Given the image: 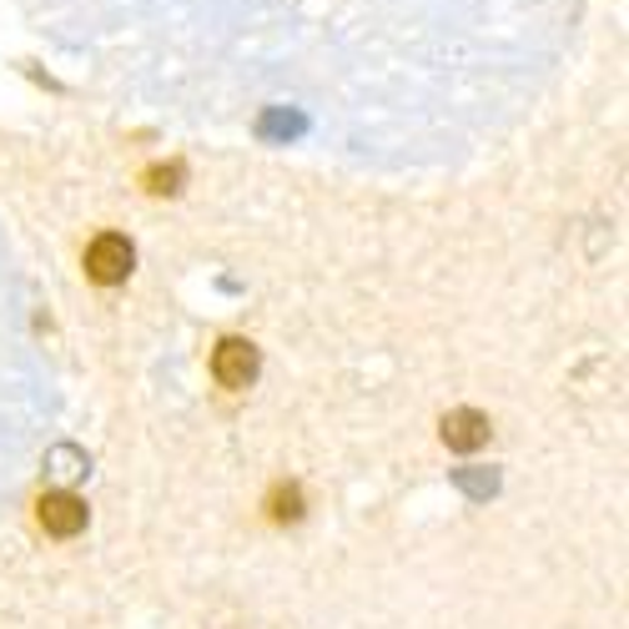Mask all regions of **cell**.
<instances>
[{
    "label": "cell",
    "instance_id": "cell-5",
    "mask_svg": "<svg viewBox=\"0 0 629 629\" xmlns=\"http://www.w3.org/2000/svg\"><path fill=\"white\" fill-rule=\"evenodd\" d=\"M302 508H307V504H302L298 483H277V489L267 493V519H273V524H298Z\"/></svg>",
    "mask_w": 629,
    "mask_h": 629
},
{
    "label": "cell",
    "instance_id": "cell-3",
    "mask_svg": "<svg viewBox=\"0 0 629 629\" xmlns=\"http://www.w3.org/2000/svg\"><path fill=\"white\" fill-rule=\"evenodd\" d=\"M36 519H41V529L55 533V539H76L91 514H86V504L76 493H46L41 504H36Z\"/></svg>",
    "mask_w": 629,
    "mask_h": 629
},
{
    "label": "cell",
    "instance_id": "cell-8",
    "mask_svg": "<svg viewBox=\"0 0 629 629\" xmlns=\"http://www.w3.org/2000/svg\"><path fill=\"white\" fill-rule=\"evenodd\" d=\"M262 131H298V122H292V116H267Z\"/></svg>",
    "mask_w": 629,
    "mask_h": 629
},
{
    "label": "cell",
    "instance_id": "cell-1",
    "mask_svg": "<svg viewBox=\"0 0 629 629\" xmlns=\"http://www.w3.org/2000/svg\"><path fill=\"white\" fill-rule=\"evenodd\" d=\"M131 267H137V252H131V242L116 232H101L97 242L86 247V277L91 282H101V288H116V282H126L131 277Z\"/></svg>",
    "mask_w": 629,
    "mask_h": 629
},
{
    "label": "cell",
    "instance_id": "cell-2",
    "mask_svg": "<svg viewBox=\"0 0 629 629\" xmlns=\"http://www.w3.org/2000/svg\"><path fill=\"white\" fill-rule=\"evenodd\" d=\"M212 373L222 388H252L262 373V353L247 338H222L212 353Z\"/></svg>",
    "mask_w": 629,
    "mask_h": 629
},
{
    "label": "cell",
    "instance_id": "cell-6",
    "mask_svg": "<svg viewBox=\"0 0 629 629\" xmlns=\"http://www.w3.org/2000/svg\"><path fill=\"white\" fill-rule=\"evenodd\" d=\"M141 181H147V192H151V197H177V192H181V181H187V166H181V162L151 166V172H147Z\"/></svg>",
    "mask_w": 629,
    "mask_h": 629
},
{
    "label": "cell",
    "instance_id": "cell-7",
    "mask_svg": "<svg viewBox=\"0 0 629 629\" xmlns=\"http://www.w3.org/2000/svg\"><path fill=\"white\" fill-rule=\"evenodd\" d=\"M46 464H51L55 479H76V474H86V458H81L76 449H55L51 458H46Z\"/></svg>",
    "mask_w": 629,
    "mask_h": 629
},
{
    "label": "cell",
    "instance_id": "cell-4",
    "mask_svg": "<svg viewBox=\"0 0 629 629\" xmlns=\"http://www.w3.org/2000/svg\"><path fill=\"white\" fill-rule=\"evenodd\" d=\"M443 443H449L453 453H474L489 443V418L474 408H453L449 418H443Z\"/></svg>",
    "mask_w": 629,
    "mask_h": 629
}]
</instances>
